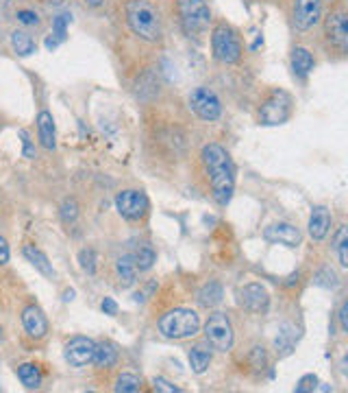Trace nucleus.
<instances>
[{
    "instance_id": "nucleus-38",
    "label": "nucleus",
    "mask_w": 348,
    "mask_h": 393,
    "mask_svg": "<svg viewBox=\"0 0 348 393\" xmlns=\"http://www.w3.org/2000/svg\"><path fill=\"white\" fill-rule=\"evenodd\" d=\"M102 312H105V314H111V317H113V314H118V304L111 300V298H105V300H102Z\"/></svg>"
},
{
    "instance_id": "nucleus-37",
    "label": "nucleus",
    "mask_w": 348,
    "mask_h": 393,
    "mask_svg": "<svg viewBox=\"0 0 348 393\" xmlns=\"http://www.w3.org/2000/svg\"><path fill=\"white\" fill-rule=\"evenodd\" d=\"M251 359L255 361V367H261V369H263V365H265V352H263V347H253Z\"/></svg>"
},
{
    "instance_id": "nucleus-21",
    "label": "nucleus",
    "mask_w": 348,
    "mask_h": 393,
    "mask_svg": "<svg viewBox=\"0 0 348 393\" xmlns=\"http://www.w3.org/2000/svg\"><path fill=\"white\" fill-rule=\"evenodd\" d=\"M18 378L27 389H37L42 385V369H39L35 363H25L18 367Z\"/></svg>"
},
{
    "instance_id": "nucleus-3",
    "label": "nucleus",
    "mask_w": 348,
    "mask_h": 393,
    "mask_svg": "<svg viewBox=\"0 0 348 393\" xmlns=\"http://www.w3.org/2000/svg\"><path fill=\"white\" fill-rule=\"evenodd\" d=\"M200 330V317L190 308H174L159 319V332L168 339H190Z\"/></svg>"
},
{
    "instance_id": "nucleus-14",
    "label": "nucleus",
    "mask_w": 348,
    "mask_h": 393,
    "mask_svg": "<svg viewBox=\"0 0 348 393\" xmlns=\"http://www.w3.org/2000/svg\"><path fill=\"white\" fill-rule=\"evenodd\" d=\"M320 20V0H296L294 7V25L300 31L312 29Z\"/></svg>"
},
{
    "instance_id": "nucleus-11",
    "label": "nucleus",
    "mask_w": 348,
    "mask_h": 393,
    "mask_svg": "<svg viewBox=\"0 0 348 393\" xmlns=\"http://www.w3.org/2000/svg\"><path fill=\"white\" fill-rule=\"evenodd\" d=\"M263 239L274 245H285V247H298L302 243V234L298 227L292 223H272L265 227Z\"/></svg>"
},
{
    "instance_id": "nucleus-40",
    "label": "nucleus",
    "mask_w": 348,
    "mask_h": 393,
    "mask_svg": "<svg viewBox=\"0 0 348 393\" xmlns=\"http://www.w3.org/2000/svg\"><path fill=\"white\" fill-rule=\"evenodd\" d=\"M20 138H22V142H25V155L31 160V157H35V151H33V147H31L29 133H27V131H20Z\"/></svg>"
},
{
    "instance_id": "nucleus-22",
    "label": "nucleus",
    "mask_w": 348,
    "mask_h": 393,
    "mask_svg": "<svg viewBox=\"0 0 348 393\" xmlns=\"http://www.w3.org/2000/svg\"><path fill=\"white\" fill-rule=\"evenodd\" d=\"M292 70L296 74H300V76L309 74L314 70V57H312V53L307 51V48H300V46L294 48L292 51Z\"/></svg>"
},
{
    "instance_id": "nucleus-33",
    "label": "nucleus",
    "mask_w": 348,
    "mask_h": 393,
    "mask_svg": "<svg viewBox=\"0 0 348 393\" xmlns=\"http://www.w3.org/2000/svg\"><path fill=\"white\" fill-rule=\"evenodd\" d=\"M318 378L314 376V373H307V376H302L298 382H296V393H312V391H318Z\"/></svg>"
},
{
    "instance_id": "nucleus-27",
    "label": "nucleus",
    "mask_w": 348,
    "mask_h": 393,
    "mask_svg": "<svg viewBox=\"0 0 348 393\" xmlns=\"http://www.w3.org/2000/svg\"><path fill=\"white\" fill-rule=\"evenodd\" d=\"M294 341H296V330L292 326L285 324L279 332V337L274 339V345L281 354H288L292 347H294Z\"/></svg>"
},
{
    "instance_id": "nucleus-13",
    "label": "nucleus",
    "mask_w": 348,
    "mask_h": 393,
    "mask_svg": "<svg viewBox=\"0 0 348 393\" xmlns=\"http://www.w3.org/2000/svg\"><path fill=\"white\" fill-rule=\"evenodd\" d=\"M239 304L246 308L249 312H265L270 306V298H268V291H265L261 284H246L239 293Z\"/></svg>"
},
{
    "instance_id": "nucleus-9",
    "label": "nucleus",
    "mask_w": 348,
    "mask_h": 393,
    "mask_svg": "<svg viewBox=\"0 0 348 393\" xmlns=\"http://www.w3.org/2000/svg\"><path fill=\"white\" fill-rule=\"evenodd\" d=\"M116 210L129 221H139L148 212V196L141 190H122L116 196Z\"/></svg>"
},
{
    "instance_id": "nucleus-35",
    "label": "nucleus",
    "mask_w": 348,
    "mask_h": 393,
    "mask_svg": "<svg viewBox=\"0 0 348 393\" xmlns=\"http://www.w3.org/2000/svg\"><path fill=\"white\" fill-rule=\"evenodd\" d=\"M15 18H18V22L25 25V27H37V25H39L37 13L31 11V9H20V11L15 13Z\"/></svg>"
},
{
    "instance_id": "nucleus-5",
    "label": "nucleus",
    "mask_w": 348,
    "mask_h": 393,
    "mask_svg": "<svg viewBox=\"0 0 348 393\" xmlns=\"http://www.w3.org/2000/svg\"><path fill=\"white\" fill-rule=\"evenodd\" d=\"M176 9L188 33H198L211 22V11L204 5V0H176Z\"/></svg>"
},
{
    "instance_id": "nucleus-23",
    "label": "nucleus",
    "mask_w": 348,
    "mask_h": 393,
    "mask_svg": "<svg viewBox=\"0 0 348 393\" xmlns=\"http://www.w3.org/2000/svg\"><path fill=\"white\" fill-rule=\"evenodd\" d=\"M222 302V286L218 282H207L198 291V304L204 308H214Z\"/></svg>"
},
{
    "instance_id": "nucleus-17",
    "label": "nucleus",
    "mask_w": 348,
    "mask_h": 393,
    "mask_svg": "<svg viewBox=\"0 0 348 393\" xmlns=\"http://www.w3.org/2000/svg\"><path fill=\"white\" fill-rule=\"evenodd\" d=\"M37 133L39 142L44 149H55V118L50 112H39L37 114Z\"/></svg>"
},
{
    "instance_id": "nucleus-7",
    "label": "nucleus",
    "mask_w": 348,
    "mask_h": 393,
    "mask_svg": "<svg viewBox=\"0 0 348 393\" xmlns=\"http://www.w3.org/2000/svg\"><path fill=\"white\" fill-rule=\"evenodd\" d=\"M290 107H292V98L288 92L274 90L268 98L263 101L259 109V118L263 125H283L290 118Z\"/></svg>"
},
{
    "instance_id": "nucleus-28",
    "label": "nucleus",
    "mask_w": 348,
    "mask_h": 393,
    "mask_svg": "<svg viewBox=\"0 0 348 393\" xmlns=\"http://www.w3.org/2000/svg\"><path fill=\"white\" fill-rule=\"evenodd\" d=\"M141 389V380L133 373H120L116 385H113V391L118 393H137Z\"/></svg>"
},
{
    "instance_id": "nucleus-2",
    "label": "nucleus",
    "mask_w": 348,
    "mask_h": 393,
    "mask_svg": "<svg viewBox=\"0 0 348 393\" xmlns=\"http://www.w3.org/2000/svg\"><path fill=\"white\" fill-rule=\"evenodd\" d=\"M127 22L131 31L146 39V42H159L161 39V20L157 9L148 0H129L127 3Z\"/></svg>"
},
{
    "instance_id": "nucleus-6",
    "label": "nucleus",
    "mask_w": 348,
    "mask_h": 393,
    "mask_svg": "<svg viewBox=\"0 0 348 393\" xmlns=\"http://www.w3.org/2000/svg\"><path fill=\"white\" fill-rule=\"evenodd\" d=\"M204 337L209 345L218 352H229L233 347V326L224 312L209 314L207 324H204Z\"/></svg>"
},
{
    "instance_id": "nucleus-20",
    "label": "nucleus",
    "mask_w": 348,
    "mask_h": 393,
    "mask_svg": "<svg viewBox=\"0 0 348 393\" xmlns=\"http://www.w3.org/2000/svg\"><path fill=\"white\" fill-rule=\"evenodd\" d=\"M98 369H111L118 363V349L113 343H96V354L92 361Z\"/></svg>"
},
{
    "instance_id": "nucleus-46",
    "label": "nucleus",
    "mask_w": 348,
    "mask_h": 393,
    "mask_svg": "<svg viewBox=\"0 0 348 393\" xmlns=\"http://www.w3.org/2000/svg\"><path fill=\"white\" fill-rule=\"evenodd\" d=\"M48 3H53V5H61V3H64V0H48Z\"/></svg>"
},
{
    "instance_id": "nucleus-19",
    "label": "nucleus",
    "mask_w": 348,
    "mask_h": 393,
    "mask_svg": "<svg viewBox=\"0 0 348 393\" xmlns=\"http://www.w3.org/2000/svg\"><path fill=\"white\" fill-rule=\"evenodd\" d=\"M116 273H118L120 284L125 286V288L131 286V284H135V280H137V267H135L133 255H122V258H118Z\"/></svg>"
},
{
    "instance_id": "nucleus-4",
    "label": "nucleus",
    "mask_w": 348,
    "mask_h": 393,
    "mask_svg": "<svg viewBox=\"0 0 348 393\" xmlns=\"http://www.w3.org/2000/svg\"><path fill=\"white\" fill-rule=\"evenodd\" d=\"M211 48H214V57L222 64H237L242 59V42L237 33L227 25H218L214 29Z\"/></svg>"
},
{
    "instance_id": "nucleus-44",
    "label": "nucleus",
    "mask_w": 348,
    "mask_h": 393,
    "mask_svg": "<svg viewBox=\"0 0 348 393\" xmlns=\"http://www.w3.org/2000/svg\"><path fill=\"white\" fill-rule=\"evenodd\" d=\"M11 5V0H0V9H5V7H9Z\"/></svg>"
},
{
    "instance_id": "nucleus-30",
    "label": "nucleus",
    "mask_w": 348,
    "mask_h": 393,
    "mask_svg": "<svg viewBox=\"0 0 348 393\" xmlns=\"http://www.w3.org/2000/svg\"><path fill=\"white\" fill-rule=\"evenodd\" d=\"M314 282H316L318 286H322V288H335V286L340 284V282H337V275H335V271H333V269H329V267L320 269Z\"/></svg>"
},
{
    "instance_id": "nucleus-26",
    "label": "nucleus",
    "mask_w": 348,
    "mask_h": 393,
    "mask_svg": "<svg viewBox=\"0 0 348 393\" xmlns=\"http://www.w3.org/2000/svg\"><path fill=\"white\" fill-rule=\"evenodd\" d=\"M133 260H135L137 271H148V269L155 265V260H157V253H155V249H153V247H148V245H141V247L135 251Z\"/></svg>"
},
{
    "instance_id": "nucleus-36",
    "label": "nucleus",
    "mask_w": 348,
    "mask_h": 393,
    "mask_svg": "<svg viewBox=\"0 0 348 393\" xmlns=\"http://www.w3.org/2000/svg\"><path fill=\"white\" fill-rule=\"evenodd\" d=\"M153 387H155V391H161V393H179V391H181L176 385H172V382L166 380V378H155V380H153Z\"/></svg>"
},
{
    "instance_id": "nucleus-1",
    "label": "nucleus",
    "mask_w": 348,
    "mask_h": 393,
    "mask_svg": "<svg viewBox=\"0 0 348 393\" xmlns=\"http://www.w3.org/2000/svg\"><path fill=\"white\" fill-rule=\"evenodd\" d=\"M202 164L207 168L209 186H211V194L216 204L227 206L231 201L233 188H235V173H233L231 155L220 145H207L202 149Z\"/></svg>"
},
{
    "instance_id": "nucleus-45",
    "label": "nucleus",
    "mask_w": 348,
    "mask_h": 393,
    "mask_svg": "<svg viewBox=\"0 0 348 393\" xmlns=\"http://www.w3.org/2000/svg\"><path fill=\"white\" fill-rule=\"evenodd\" d=\"M72 298H74V291H68V293H66V298H64V300H66V302H70Z\"/></svg>"
},
{
    "instance_id": "nucleus-15",
    "label": "nucleus",
    "mask_w": 348,
    "mask_h": 393,
    "mask_svg": "<svg viewBox=\"0 0 348 393\" xmlns=\"http://www.w3.org/2000/svg\"><path fill=\"white\" fill-rule=\"evenodd\" d=\"M22 326L31 339H44L48 332V321L39 306H27L22 310Z\"/></svg>"
},
{
    "instance_id": "nucleus-25",
    "label": "nucleus",
    "mask_w": 348,
    "mask_h": 393,
    "mask_svg": "<svg viewBox=\"0 0 348 393\" xmlns=\"http://www.w3.org/2000/svg\"><path fill=\"white\" fill-rule=\"evenodd\" d=\"M188 359H190V367H192L194 373H204L209 367V363H211V354H209V349L196 345V347L190 349Z\"/></svg>"
},
{
    "instance_id": "nucleus-24",
    "label": "nucleus",
    "mask_w": 348,
    "mask_h": 393,
    "mask_svg": "<svg viewBox=\"0 0 348 393\" xmlns=\"http://www.w3.org/2000/svg\"><path fill=\"white\" fill-rule=\"evenodd\" d=\"M11 46L20 57H29L35 53V39L27 31H13L11 33Z\"/></svg>"
},
{
    "instance_id": "nucleus-29",
    "label": "nucleus",
    "mask_w": 348,
    "mask_h": 393,
    "mask_svg": "<svg viewBox=\"0 0 348 393\" xmlns=\"http://www.w3.org/2000/svg\"><path fill=\"white\" fill-rule=\"evenodd\" d=\"M333 243H335V251H337L340 265L346 269L348 267V229H346V225H340Z\"/></svg>"
},
{
    "instance_id": "nucleus-41",
    "label": "nucleus",
    "mask_w": 348,
    "mask_h": 393,
    "mask_svg": "<svg viewBox=\"0 0 348 393\" xmlns=\"http://www.w3.org/2000/svg\"><path fill=\"white\" fill-rule=\"evenodd\" d=\"M340 324H342V330H348V304H342L340 308Z\"/></svg>"
},
{
    "instance_id": "nucleus-8",
    "label": "nucleus",
    "mask_w": 348,
    "mask_h": 393,
    "mask_svg": "<svg viewBox=\"0 0 348 393\" xmlns=\"http://www.w3.org/2000/svg\"><path fill=\"white\" fill-rule=\"evenodd\" d=\"M190 107L192 112L202 118V121H218L220 114H222V105H220V98L216 96V92H211L209 88H194L190 92Z\"/></svg>"
},
{
    "instance_id": "nucleus-32",
    "label": "nucleus",
    "mask_w": 348,
    "mask_h": 393,
    "mask_svg": "<svg viewBox=\"0 0 348 393\" xmlns=\"http://www.w3.org/2000/svg\"><path fill=\"white\" fill-rule=\"evenodd\" d=\"M76 216H78V204L74 199H66L61 204V219H64V223H74Z\"/></svg>"
},
{
    "instance_id": "nucleus-18",
    "label": "nucleus",
    "mask_w": 348,
    "mask_h": 393,
    "mask_svg": "<svg viewBox=\"0 0 348 393\" xmlns=\"http://www.w3.org/2000/svg\"><path fill=\"white\" fill-rule=\"evenodd\" d=\"M22 253H25V258H27L39 273L46 275V278H55V269H53V265H50V260H48V255H46L42 249H37L35 245H25Z\"/></svg>"
},
{
    "instance_id": "nucleus-39",
    "label": "nucleus",
    "mask_w": 348,
    "mask_h": 393,
    "mask_svg": "<svg viewBox=\"0 0 348 393\" xmlns=\"http://www.w3.org/2000/svg\"><path fill=\"white\" fill-rule=\"evenodd\" d=\"M7 262H9V245H7V241L3 239V236H0V267L7 265Z\"/></svg>"
},
{
    "instance_id": "nucleus-10",
    "label": "nucleus",
    "mask_w": 348,
    "mask_h": 393,
    "mask_svg": "<svg viewBox=\"0 0 348 393\" xmlns=\"http://www.w3.org/2000/svg\"><path fill=\"white\" fill-rule=\"evenodd\" d=\"M96 354V341L88 339V337H74L66 343L64 357L72 367H85L94 361Z\"/></svg>"
},
{
    "instance_id": "nucleus-42",
    "label": "nucleus",
    "mask_w": 348,
    "mask_h": 393,
    "mask_svg": "<svg viewBox=\"0 0 348 393\" xmlns=\"http://www.w3.org/2000/svg\"><path fill=\"white\" fill-rule=\"evenodd\" d=\"M57 46H59V39H57L55 35H48V37H46V48H48V51H55Z\"/></svg>"
},
{
    "instance_id": "nucleus-16",
    "label": "nucleus",
    "mask_w": 348,
    "mask_h": 393,
    "mask_svg": "<svg viewBox=\"0 0 348 393\" xmlns=\"http://www.w3.org/2000/svg\"><path fill=\"white\" fill-rule=\"evenodd\" d=\"M331 229V214L324 206H316L309 216V234L314 241H322Z\"/></svg>"
},
{
    "instance_id": "nucleus-12",
    "label": "nucleus",
    "mask_w": 348,
    "mask_h": 393,
    "mask_svg": "<svg viewBox=\"0 0 348 393\" xmlns=\"http://www.w3.org/2000/svg\"><path fill=\"white\" fill-rule=\"evenodd\" d=\"M324 35L329 37V42L333 46H337L340 51H346V46H348V18L344 11H333L326 15Z\"/></svg>"
},
{
    "instance_id": "nucleus-31",
    "label": "nucleus",
    "mask_w": 348,
    "mask_h": 393,
    "mask_svg": "<svg viewBox=\"0 0 348 393\" xmlns=\"http://www.w3.org/2000/svg\"><path fill=\"white\" fill-rule=\"evenodd\" d=\"M68 22H70V13H61L53 20V35L59 42H64L68 35Z\"/></svg>"
},
{
    "instance_id": "nucleus-47",
    "label": "nucleus",
    "mask_w": 348,
    "mask_h": 393,
    "mask_svg": "<svg viewBox=\"0 0 348 393\" xmlns=\"http://www.w3.org/2000/svg\"><path fill=\"white\" fill-rule=\"evenodd\" d=\"M0 339H3V328H0Z\"/></svg>"
},
{
    "instance_id": "nucleus-43",
    "label": "nucleus",
    "mask_w": 348,
    "mask_h": 393,
    "mask_svg": "<svg viewBox=\"0 0 348 393\" xmlns=\"http://www.w3.org/2000/svg\"><path fill=\"white\" fill-rule=\"evenodd\" d=\"M88 5H92V7H98V5H102V0H85Z\"/></svg>"
},
{
    "instance_id": "nucleus-34",
    "label": "nucleus",
    "mask_w": 348,
    "mask_h": 393,
    "mask_svg": "<svg viewBox=\"0 0 348 393\" xmlns=\"http://www.w3.org/2000/svg\"><path fill=\"white\" fill-rule=\"evenodd\" d=\"M78 262H81V269L88 271V273H94L96 271V253L94 249H83L78 253Z\"/></svg>"
}]
</instances>
